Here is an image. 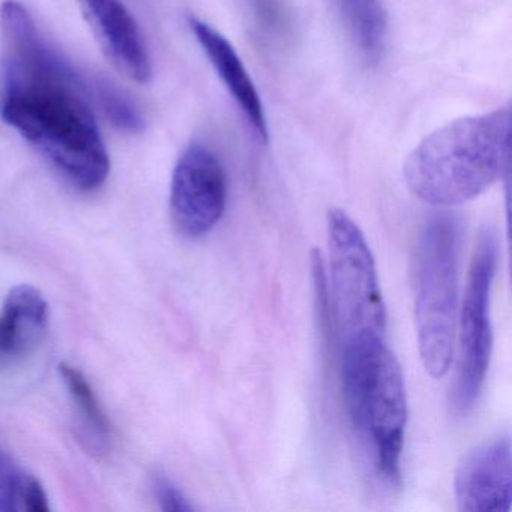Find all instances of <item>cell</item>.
I'll return each instance as SVG.
<instances>
[{
    "label": "cell",
    "instance_id": "obj_1",
    "mask_svg": "<svg viewBox=\"0 0 512 512\" xmlns=\"http://www.w3.org/2000/svg\"><path fill=\"white\" fill-rule=\"evenodd\" d=\"M79 74L41 35L7 52L0 115L71 184L94 191L106 182L109 154Z\"/></svg>",
    "mask_w": 512,
    "mask_h": 512
},
{
    "label": "cell",
    "instance_id": "obj_2",
    "mask_svg": "<svg viewBox=\"0 0 512 512\" xmlns=\"http://www.w3.org/2000/svg\"><path fill=\"white\" fill-rule=\"evenodd\" d=\"M509 137V109L449 122L410 152L404 181L430 205L470 202L508 173Z\"/></svg>",
    "mask_w": 512,
    "mask_h": 512
},
{
    "label": "cell",
    "instance_id": "obj_3",
    "mask_svg": "<svg viewBox=\"0 0 512 512\" xmlns=\"http://www.w3.org/2000/svg\"><path fill=\"white\" fill-rule=\"evenodd\" d=\"M332 308L340 353L386 346V307L376 263L358 224L341 209L328 214Z\"/></svg>",
    "mask_w": 512,
    "mask_h": 512
},
{
    "label": "cell",
    "instance_id": "obj_4",
    "mask_svg": "<svg viewBox=\"0 0 512 512\" xmlns=\"http://www.w3.org/2000/svg\"><path fill=\"white\" fill-rule=\"evenodd\" d=\"M458 224L434 215L416 248L415 317L419 353L431 377L448 373L457 317Z\"/></svg>",
    "mask_w": 512,
    "mask_h": 512
},
{
    "label": "cell",
    "instance_id": "obj_5",
    "mask_svg": "<svg viewBox=\"0 0 512 512\" xmlns=\"http://www.w3.org/2000/svg\"><path fill=\"white\" fill-rule=\"evenodd\" d=\"M496 265V235L485 229L476 245L461 310V365L455 392V407L460 413H467L475 406L490 365L493 343L490 292Z\"/></svg>",
    "mask_w": 512,
    "mask_h": 512
},
{
    "label": "cell",
    "instance_id": "obj_6",
    "mask_svg": "<svg viewBox=\"0 0 512 512\" xmlns=\"http://www.w3.org/2000/svg\"><path fill=\"white\" fill-rule=\"evenodd\" d=\"M349 415L353 427L373 442L382 475L388 481H400L407 422L406 388L400 364L388 347L380 355L358 406Z\"/></svg>",
    "mask_w": 512,
    "mask_h": 512
},
{
    "label": "cell",
    "instance_id": "obj_7",
    "mask_svg": "<svg viewBox=\"0 0 512 512\" xmlns=\"http://www.w3.org/2000/svg\"><path fill=\"white\" fill-rule=\"evenodd\" d=\"M227 181L220 160L203 145H191L176 163L170 214L185 238L208 235L226 209Z\"/></svg>",
    "mask_w": 512,
    "mask_h": 512
},
{
    "label": "cell",
    "instance_id": "obj_8",
    "mask_svg": "<svg viewBox=\"0 0 512 512\" xmlns=\"http://www.w3.org/2000/svg\"><path fill=\"white\" fill-rule=\"evenodd\" d=\"M458 509L508 512L511 509V440L497 436L476 446L458 464L454 481Z\"/></svg>",
    "mask_w": 512,
    "mask_h": 512
},
{
    "label": "cell",
    "instance_id": "obj_9",
    "mask_svg": "<svg viewBox=\"0 0 512 512\" xmlns=\"http://www.w3.org/2000/svg\"><path fill=\"white\" fill-rule=\"evenodd\" d=\"M80 7L113 67L140 85L151 82L148 50L136 20L121 0H80Z\"/></svg>",
    "mask_w": 512,
    "mask_h": 512
},
{
    "label": "cell",
    "instance_id": "obj_10",
    "mask_svg": "<svg viewBox=\"0 0 512 512\" xmlns=\"http://www.w3.org/2000/svg\"><path fill=\"white\" fill-rule=\"evenodd\" d=\"M190 28L257 137L263 143H268V122L262 100L235 47L211 25L196 17H190Z\"/></svg>",
    "mask_w": 512,
    "mask_h": 512
},
{
    "label": "cell",
    "instance_id": "obj_11",
    "mask_svg": "<svg viewBox=\"0 0 512 512\" xmlns=\"http://www.w3.org/2000/svg\"><path fill=\"white\" fill-rule=\"evenodd\" d=\"M49 305L29 284L11 289L0 311V362L25 358L46 334Z\"/></svg>",
    "mask_w": 512,
    "mask_h": 512
},
{
    "label": "cell",
    "instance_id": "obj_12",
    "mask_svg": "<svg viewBox=\"0 0 512 512\" xmlns=\"http://www.w3.org/2000/svg\"><path fill=\"white\" fill-rule=\"evenodd\" d=\"M353 43L367 61L377 62L385 49L388 17L380 0H335Z\"/></svg>",
    "mask_w": 512,
    "mask_h": 512
},
{
    "label": "cell",
    "instance_id": "obj_13",
    "mask_svg": "<svg viewBox=\"0 0 512 512\" xmlns=\"http://www.w3.org/2000/svg\"><path fill=\"white\" fill-rule=\"evenodd\" d=\"M59 376L76 407L80 427L95 451H106L112 440V427L97 394L79 368L70 364L59 365Z\"/></svg>",
    "mask_w": 512,
    "mask_h": 512
},
{
    "label": "cell",
    "instance_id": "obj_14",
    "mask_svg": "<svg viewBox=\"0 0 512 512\" xmlns=\"http://www.w3.org/2000/svg\"><path fill=\"white\" fill-rule=\"evenodd\" d=\"M41 482L0 445V512H49Z\"/></svg>",
    "mask_w": 512,
    "mask_h": 512
},
{
    "label": "cell",
    "instance_id": "obj_15",
    "mask_svg": "<svg viewBox=\"0 0 512 512\" xmlns=\"http://www.w3.org/2000/svg\"><path fill=\"white\" fill-rule=\"evenodd\" d=\"M94 89L98 104L113 125L128 133H139L143 130L142 115L124 92L107 82L95 83Z\"/></svg>",
    "mask_w": 512,
    "mask_h": 512
},
{
    "label": "cell",
    "instance_id": "obj_16",
    "mask_svg": "<svg viewBox=\"0 0 512 512\" xmlns=\"http://www.w3.org/2000/svg\"><path fill=\"white\" fill-rule=\"evenodd\" d=\"M154 493L164 511L188 512L194 509L181 488L163 473H157L154 476Z\"/></svg>",
    "mask_w": 512,
    "mask_h": 512
}]
</instances>
